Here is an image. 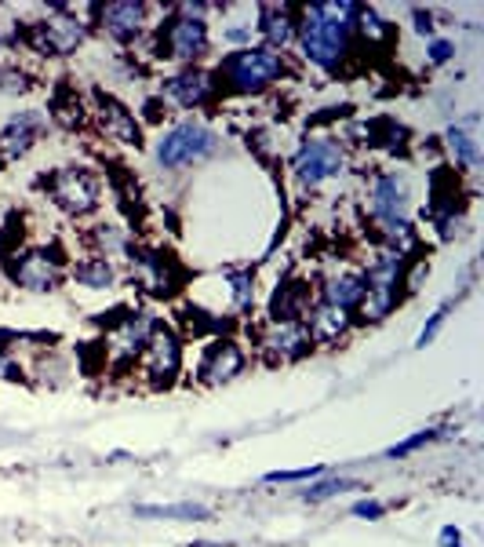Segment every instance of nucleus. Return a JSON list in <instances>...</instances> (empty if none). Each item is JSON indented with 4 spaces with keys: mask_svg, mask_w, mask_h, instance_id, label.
Returning a JSON list of instances; mask_svg holds the SVG:
<instances>
[{
    "mask_svg": "<svg viewBox=\"0 0 484 547\" xmlns=\"http://www.w3.org/2000/svg\"><path fill=\"white\" fill-rule=\"evenodd\" d=\"M80 41H84V23L62 5H55L51 15L30 30V44L41 55H69Z\"/></svg>",
    "mask_w": 484,
    "mask_h": 547,
    "instance_id": "nucleus-5",
    "label": "nucleus"
},
{
    "mask_svg": "<svg viewBox=\"0 0 484 547\" xmlns=\"http://www.w3.org/2000/svg\"><path fill=\"white\" fill-rule=\"evenodd\" d=\"M55 117H59V125H66V128H73V125H80V103H55Z\"/></svg>",
    "mask_w": 484,
    "mask_h": 547,
    "instance_id": "nucleus-36",
    "label": "nucleus"
},
{
    "mask_svg": "<svg viewBox=\"0 0 484 547\" xmlns=\"http://www.w3.org/2000/svg\"><path fill=\"white\" fill-rule=\"evenodd\" d=\"M139 518H168V522H205L212 511L205 504H164V507H135Z\"/></svg>",
    "mask_w": 484,
    "mask_h": 547,
    "instance_id": "nucleus-26",
    "label": "nucleus"
},
{
    "mask_svg": "<svg viewBox=\"0 0 484 547\" xmlns=\"http://www.w3.org/2000/svg\"><path fill=\"white\" fill-rule=\"evenodd\" d=\"M416 30L426 37V33H434V23H430V15L426 12H416Z\"/></svg>",
    "mask_w": 484,
    "mask_h": 547,
    "instance_id": "nucleus-41",
    "label": "nucleus"
},
{
    "mask_svg": "<svg viewBox=\"0 0 484 547\" xmlns=\"http://www.w3.org/2000/svg\"><path fill=\"white\" fill-rule=\"evenodd\" d=\"M361 292H364V278L353 274V270H335L321 285V300L339 307V311H353L361 303Z\"/></svg>",
    "mask_w": 484,
    "mask_h": 547,
    "instance_id": "nucleus-21",
    "label": "nucleus"
},
{
    "mask_svg": "<svg viewBox=\"0 0 484 547\" xmlns=\"http://www.w3.org/2000/svg\"><path fill=\"white\" fill-rule=\"evenodd\" d=\"M437 438V431H419V434H412L408 441H401V445H394L386 456H408V452H416V449H423V445H430Z\"/></svg>",
    "mask_w": 484,
    "mask_h": 547,
    "instance_id": "nucleus-33",
    "label": "nucleus"
},
{
    "mask_svg": "<svg viewBox=\"0 0 484 547\" xmlns=\"http://www.w3.org/2000/svg\"><path fill=\"white\" fill-rule=\"evenodd\" d=\"M241 369H244V350L233 339H212L197 376H201V384L219 387V384H230L233 376H241Z\"/></svg>",
    "mask_w": 484,
    "mask_h": 547,
    "instance_id": "nucleus-10",
    "label": "nucleus"
},
{
    "mask_svg": "<svg viewBox=\"0 0 484 547\" xmlns=\"http://www.w3.org/2000/svg\"><path fill=\"white\" fill-rule=\"evenodd\" d=\"M132 282L153 296V300H168L178 292L182 285V270L171 255H160V252H132Z\"/></svg>",
    "mask_w": 484,
    "mask_h": 547,
    "instance_id": "nucleus-4",
    "label": "nucleus"
},
{
    "mask_svg": "<svg viewBox=\"0 0 484 547\" xmlns=\"http://www.w3.org/2000/svg\"><path fill=\"white\" fill-rule=\"evenodd\" d=\"M208 51V26L205 19L193 15H178L160 30V55L164 59H178V62H193Z\"/></svg>",
    "mask_w": 484,
    "mask_h": 547,
    "instance_id": "nucleus-6",
    "label": "nucleus"
},
{
    "mask_svg": "<svg viewBox=\"0 0 484 547\" xmlns=\"http://www.w3.org/2000/svg\"><path fill=\"white\" fill-rule=\"evenodd\" d=\"M339 168H342V146L335 139H306L296 153V175L306 187H317V182L332 179Z\"/></svg>",
    "mask_w": 484,
    "mask_h": 547,
    "instance_id": "nucleus-8",
    "label": "nucleus"
},
{
    "mask_svg": "<svg viewBox=\"0 0 484 547\" xmlns=\"http://www.w3.org/2000/svg\"><path fill=\"white\" fill-rule=\"evenodd\" d=\"M114 263L106 259V255H91V259H84L80 266H77V282L84 285V289H91V292H103V289H110L114 285Z\"/></svg>",
    "mask_w": 484,
    "mask_h": 547,
    "instance_id": "nucleus-25",
    "label": "nucleus"
},
{
    "mask_svg": "<svg viewBox=\"0 0 484 547\" xmlns=\"http://www.w3.org/2000/svg\"><path fill=\"white\" fill-rule=\"evenodd\" d=\"M146 373L157 380V384H171V376L178 373V365H182V343L171 329H153L150 343H146Z\"/></svg>",
    "mask_w": 484,
    "mask_h": 547,
    "instance_id": "nucleus-12",
    "label": "nucleus"
},
{
    "mask_svg": "<svg viewBox=\"0 0 484 547\" xmlns=\"http://www.w3.org/2000/svg\"><path fill=\"white\" fill-rule=\"evenodd\" d=\"M459 227H462V219H459L455 212H448V216H441V219H437V230H441V237H444V241H452V237L459 234Z\"/></svg>",
    "mask_w": 484,
    "mask_h": 547,
    "instance_id": "nucleus-38",
    "label": "nucleus"
},
{
    "mask_svg": "<svg viewBox=\"0 0 484 547\" xmlns=\"http://www.w3.org/2000/svg\"><path fill=\"white\" fill-rule=\"evenodd\" d=\"M452 51H455V48H452L448 41H434V44H430V62H437V66H441V62H448V59H452Z\"/></svg>",
    "mask_w": 484,
    "mask_h": 547,
    "instance_id": "nucleus-40",
    "label": "nucleus"
},
{
    "mask_svg": "<svg viewBox=\"0 0 484 547\" xmlns=\"http://www.w3.org/2000/svg\"><path fill=\"white\" fill-rule=\"evenodd\" d=\"M95 241H99V248H106V259H110V252L124 248V237L117 227H95Z\"/></svg>",
    "mask_w": 484,
    "mask_h": 547,
    "instance_id": "nucleus-31",
    "label": "nucleus"
},
{
    "mask_svg": "<svg viewBox=\"0 0 484 547\" xmlns=\"http://www.w3.org/2000/svg\"><path fill=\"white\" fill-rule=\"evenodd\" d=\"M296 33L303 37V51L310 62L335 70L350 48V23H342L339 15H332L328 5H314L303 12V19H296Z\"/></svg>",
    "mask_w": 484,
    "mask_h": 547,
    "instance_id": "nucleus-1",
    "label": "nucleus"
},
{
    "mask_svg": "<svg viewBox=\"0 0 484 547\" xmlns=\"http://www.w3.org/2000/svg\"><path fill=\"white\" fill-rule=\"evenodd\" d=\"M12 278H15L19 289L51 292V289H59V278H62V274H59V259H55L51 252L33 248V252L19 255V263L12 266Z\"/></svg>",
    "mask_w": 484,
    "mask_h": 547,
    "instance_id": "nucleus-11",
    "label": "nucleus"
},
{
    "mask_svg": "<svg viewBox=\"0 0 484 547\" xmlns=\"http://www.w3.org/2000/svg\"><path fill=\"white\" fill-rule=\"evenodd\" d=\"M153 329H157L153 314H128V318L117 325V332H114V347H117V354H124V357H139V354L146 350V343H150Z\"/></svg>",
    "mask_w": 484,
    "mask_h": 547,
    "instance_id": "nucleus-22",
    "label": "nucleus"
},
{
    "mask_svg": "<svg viewBox=\"0 0 484 547\" xmlns=\"http://www.w3.org/2000/svg\"><path fill=\"white\" fill-rule=\"evenodd\" d=\"M0 91H8V96H19V91H26V77L12 66H0Z\"/></svg>",
    "mask_w": 484,
    "mask_h": 547,
    "instance_id": "nucleus-34",
    "label": "nucleus"
},
{
    "mask_svg": "<svg viewBox=\"0 0 484 547\" xmlns=\"http://www.w3.org/2000/svg\"><path fill=\"white\" fill-rule=\"evenodd\" d=\"M473 128H477V117H466L462 125H452V128H448V146H452V153H455L466 168H477V161H480Z\"/></svg>",
    "mask_w": 484,
    "mask_h": 547,
    "instance_id": "nucleus-24",
    "label": "nucleus"
},
{
    "mask_svg": "<svg viewBox=\"0 0 484 547\" xmlns=\"http://www.w3.org/2000/svg\"><path fill=\"white\" fill-rule=\"evenodd\" d=\"M401 300V285H386V282H364V292H361V303L353 307L361 314V321L375 325L390 314Z\"/></svg>",
    "mask_w": 484,
    "mask_h": 547,
    "instance_id": "nucleus-19",
    "label": "nucleus"
},
{
    "mask_svg": "<svg viewBox=\"0 0 484 547\" xmlns=\"http://www.w3.org/2000/svg\"><path fill=\"white\" fill-rule=\"evenodd\" d=\"M48 194L69 216H87L95 209V201H99L95 179L84 168H62V172H55L51 182H48Z\"/></svg>",
    "mask_w": 484,
    "mask_h": 547,
    "instance_id": "nucleus-7",
    "label": "nucleus"
},
{
    "mask_svg": "<svg viewBox=\"0 0 484 547\" xmlns=\"http://www.w3.org/2000/svg\"><path fill=\"white\" fill-rule=\"evenodd\" d=\"M215 132L212 128H205V125H197V121H186V125H175L164 139H160V146H157V161L164 164V168H182V164H193V161H201V157H208L212 150H215Z\"/></svg>",
    "mask_w": 484,
    "mask_h": 547,
    "instance_id": "nucleus-3",
    "label": "nucleus"
},
{
    "mask_svg": "<svg viewBox=\"0 0 484 547\" xmlns=\"http://www.w3.org/2000/svg\"><path fill=\"white\" fill-rule=\"evenodd\" d=\"M212 91H215V84H212V73H205V70H186L164 84V96L186 110L205 107L212 99Z\"/></svg>",
    "mask_w": 484,
    "mask_h": 547,
    "instance_id": "nucleus-15",
    "label": "nucleus"
},
{
    "mask_svg": "<svg viewBox=\"0 0 484 547\" xmlns=\"http://www.w3.org/2000/svg\"><path fill=\"white\" fill-rule=\"evenodd\" d=\"M382 241H386V248H394V252L405 255L416 245V234H412L408 219H394V223H382Z\"/></svg>",
    "mask_w": 484,
    "mask_h": 547,
    "instance_id": "nucleus-27",
    "label": "nucleus"
},
{
    "mask_svg": "<svg viewBox=\"0 0 484 547\" xmlns=\"http://www.w3.org/2000/svg\"><path fill=\"white\" fill-rule=\"evenodd\" d=\"M230 285H233V307L237 311H251V303H255V278H251V270L233 274Z\"/></svg>",
    "mask_w": 484,
    "mask_h": 547,
    "instance_id": "nucleus-28",
    "label": "nucleus"
},
{
    "mask_svg": "<svg viewBox=\"0 0 484 547\" xmlns=\"http://www.w3.org/2000/svg\"><path fill=\"white\" fill-rule=\"evenodd\" d=\"M350 489H361V482H350V478L321 482V486H310L303 496H306V500H328V496H335V493H350Z\"/></svg>",
    "mask_w": 484,
    "mask_h": 547,
    "instance_id": "nucleus-29",
    "label": "nucleus"
},
{
    "mask_svg": "<svg viewBox=\"0 0 484 547\" xmlns=\"http://www.w3.org/2000/svg\"><path fill=\"white\" fill-rule=\"evenodd\" d=\"M357 19H361V30H364L371 41H386V37H390V26H386L371 8H361V12H357Z\"/></svg>",
    "mask_w": 484,
    "mask_h": 547,
    "instance_id": "nucleus-30",
    "label": "nucleus"
},
{
    "mask_svg": "<svg viewBox=\"0 0 484 547\" xmlns=\"http://www.w3.org/2000/svg\"><path fill=\"white\" fill-rule=\"evenodd\" d=\"M259 30L273 48H284L296 41V8L288 5H266L259 15Z\"/></svg>",
    "mask_w": 484,
    "mask_h": 547,
    "instance_id": "nucleus-23",
    "label": "nucleus"
},
{
    "mask_svg": "<svg viewBox=\"0 0 484 547\" xmlns=\"http://www.w3.org/2000/svg\"><path fill=\"white\" fill-rule=\"evenodd\" d=\"M310 285L306 282H284L277 285L273 300H269V314L273 321H303L310 311Z\"/></svg>",
    "mask_w": 484,
    "mask_h": 547,
    "instance_id": "nucleus-18",
    "label": "nucleus"
},
{
    "mask_svg": "<svg viewBox=\"0 0 484 547\" xmlns=\"http://www.w3.org/2000/svg\"><path fill=\"white\" fill-rule=\"evenodd\" d=\"M324 468H299V471H269L266 482H306V478H321Z\"/></svg>",
    "mask_w": 484,
    "mask_h": 547,
    "instance_id": "nucleus-32",
    "label": "nucleus"
},
{
    "mask_svg": "<svg viewBox=\"0 0 484 547\" xmlns=\"http://www.w3.org/2000/svg\"><path fill=\"white\" fill-rule=\"evenodd\" d=\"M353 515H357V518L375 522V518H382V515H386V507H382V504H375V500H361V504H353Z\"/></svg>",
    "mask_w": 484,
    "mask_h": 547,
    "instance_id": "nucleus-37",
    "label": "nucleus"
},
{
    "mask_svg": "<svg viewBox=\"0 0 484 547\" xmlns=\"http://www.w3.org/2000/svg\"><path fill=\"white\" fill-rule=\"evenodd\" d=\"M99 12V23L110 37L117 41H135L142 23H146V5H135V0H114V5H103V8H95Z\"/></svg>",
    "mask_w": 484,
    "mask_h": 547,
    "instance_id": "nucleus-14",
    "label": "nucleus"
},
{
    "mask_svg": "<svg viewBox=\"0 0 484 547\" xmlns=\"http://www.w3.org/2000/svg\"><path fill=\"white\" fill-rule=\"evenodd\" d=\"M441 543H444V547H459V529H452V525H448V529L441 533Z\"/></svg>",
    "mask_w": 484,
    "mask_h": 547,
    "instance_id": "nucleus-42",
    "label": "nucleus"
},
{
    "mask_svg": "<svg viewBox=\"0 0 484 547\" xmlns=\"http://www.w3.org/2000/svg\"><path fill=\"white\" fill-rule=\"evenodd\" d=\"M371 216L379 223H394L408 216V179L405 175H379L371 182Z\"/></svg>",
    "mask_w": 484,
    "mask_h": 547,
    "instance_id": "nucleus-13",
    "label": "nucleus"
},
{
    "mask_svg": "<svg viewBox=\"0 0 484 547\" xmlns=\"http://www.w3.org/2000/svg\"><path fill=\"white\" fill-rule=\"evenodd\" d=\"M444 318H448V307H441L426 325H423V332H419V339H416V347H426V343H434V336L441 332V325H444Z\"/></svg>",
    "mask_w": 484,
    "mask_h": 547,
    "instance_id": "nucleus-35",
    "label": "nucleus"
},
{
    "mask_svg": "<svg viewBox=\"0 0 484 547\" xmlns=\"http://www.w3.org/2000/svg\"><path fill=\"white\" fill-rule=\"evenodd\" d=\"M277 77H284V59L273 48H241L219 62V80L233 91H262Z\"/></svg>",
    "mask_w": 484,
    "mask_h": 547,
    "instance_id": "nucleus-2",
    "label": "nucleus"
},
{
    "mask_svg": "<svg viewBox=\"0 0 484 547\" xmlns=\"http://www.w3.org/2000/svg\"><path fill=\"white\" fill-rule=\"evenodd\" d=\"M0 380H23V369H15V361L8 357L5 347H0Z\"/></svg>",
    "mask_w": 484,
    "mask_h": 547,
    "instance_id": "nucleus-39",
    "label": "nucleus"
},
{
    "mask_svg": "<svg viewBox=\"0 0 484 547\" xmlns=\"http://www.w3.org/2000/svg\"><path fill=\"white\" fill-rule=\"evenodd\" d=\"M303 329L310 332L314 343H335V339L350 329V311H339V307H332V303L321 300V303H314V307L306 311Z\"/></svg>",
    "mask_w": 484,
    "mask_h": 547,
    "instance_id": "nucleus-16",
    "label": "nucleus"
},
{
    "mask_svg": "<svg viewBox=\"0 0 484 547\" xmlns=\"http://www.w3.org/2000/svg\"><path fill=\"white\" fill-rule=\"evenodd\" d=\"M259 347H262V354L269 361H296V357H303L314 347V339L303 329V321H269L262 339H259Z\"/></svg>",
    "mask_w": 484,
    "mask_h": 547,
    "instance_id": "nucleus-9",
    "label": "nucleus"
},
{
    "mask_svg": "<svg viewBox=\"0 0 484 547\" xmlns=\"http://www.w3.org/2000/svg\"><path fill=\"white\" fill-rule=\"evenodd\" d=\"M99 125H103V132H106L114 143L139 146V139H142L135 114H128V110H124L117 99H110V96H103V99H99Z\"/></svg>",
    "mask_w": 484,
    "mask_h": 547,
    "instance_id": "nucleus-17",
    "label": "nucleus"
},
{
    "mask_svg": "<svg viewBox=\"0 0 484 547\" xmlns=\"http://www.w3.org/2000/svg\"><path fill=\"white\" fill-rule=\"evenodd\" d=\"M37 128H41V117L37 114H19L12 117V125L0 132V157L5 161H19L30 153L33 139H37Z\"/></svg>",
    "mask_w": 484,
    "mask_h": 547,
    "instance_id": "nucleus-20",
    "label": "nucleus"
}]
</instances>
